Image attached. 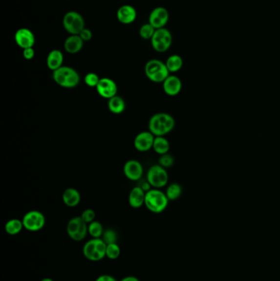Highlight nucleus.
<instances>
[{"label":"nucleus","instance_id":"4c0bfd02","mask_svg":"<svg viewBox=\"0 0 280 281\" xmlns=\"http://www.w3.org/2000/svg\"><path fill=\"white\" fill-rule=\"evenodd\" d=\"M41 281H54L52 279L50 278H44L43 280H42Z\"/></svg>","mask_w":280,"mask_h":281},{"label":"nucleus","instance_id":"f8f14e48","mask_svg":"<svg viewBox=\"0 0 280 281\" xmlns=\"http://www.w3.org/2000/svg\"><path fill=\"white\" fill-rule=\"evenodd\" d=\"M170 19V14L164 7H157L149 16V23L155 29L164 28Z\"/></svg>","mask_w":280,"mask_h":281},{"label":"nucleus","instance_id":"cd10ccee","mask_svg":"<svg viewBox=\"0 0 280 281\" xmlns=\"http://www.w3.org/2000/svg\"><path fill=\"white\" fill-rule=\"evenodd\" d=\"M155 30L156 29L148 22V23L143 24L141 26V28L139 30V34L143 40H151L155 32Z\"/></svg>","mask_w":280,"mask_h":281},{"label":"nucleus","instance_id":"b1692460","mask_svg":"<svg viewBox=\"0 0 280 281\" xmlns=\"http://www.w3.org/2000/svg\"><path fill=\"white\" fill-rule=\"evenodd\" d=\"M166 67L170 72L174 73L181 70L183 66V60L181 56L177 54H172L171 56L168 58L166 62H165Z\"/></svg>","mask_w":280,"mask_h":281},{"label":"nucleus","instance_id":"393cba45","mask_svg":"<svg viewBox=\"0 0 280 281\" xmlns=\"http://www.w3.org/2000/svg\"><path fill=\"white\" fill-rule=\"evenodd\" d=\"M22 220L18 219H9L5 224L4 230L6 233L9 235H17L21 232L23 229Z\"/></svg>","mask_w":280,"mask_h":281},{"label":"nucleus","instance_id":"4468645a","mask_svg":"<svg viewBox=\"0 0 280 281\" xmlns=\"http://www.w3.org/2000/svg\"><path fill=\"white\" fill-rule=\"evenodd\" d=\"M154 137L151 132H142L136 135L134 140V147L138 151L146 152L153 148L154 145Z\"/></svg>","mask_w":280,"mask_h":281},{"label":"nucleus","instance_id":"72a5a7b5","mask_svg":"<svg viewBox=\"0 0 280 281\" xmlns=\"http://www.w3.org/2000/svg\"><path fill=\"white\" fill-rule=\"evenodd\" d=\"M79 36L83 40V42H90V40L92 39V31H90V29L85 27L80 32Z\"/></svg>","mask_w":280,"mask_h":281},{"label":"nucleus","instance_id":"a878e982","mask_svg":"<svg viewBox=\"0 0 280 281\" xmlns=\"http://www.w3.org/2000/svg\"><path fill=\"white\" fill-rule=\"evenodd\" d=\"M183 194L182 186L177 183H172L168 186L165 194L170 201H175L179 198Z\"/></svg>","mask_w":280,"mask_h":281},{"label":"nucleus","instance_id":"ddd939ff","mask_svg":"<svg viewBox=\"0 0 280 281\" xmlns=\"http://www.w3.org/2000/svg\"><path fill=\"white\" fill-rule=\"evenodd\" d=\"M15 42L18 46L22 49H27L31 48L35 45L36 43V37L33 32L28 28H20L16 31Z\"/></svg>","mask_w":280,"mask_h":281},{"label":"nucleus","instance_id":"c9c22d12","mask_svg":"<svg viewBox=\"0 0 280 281\" xmlns=\"http://www.w3.org/2000/svg\"><path fill=\"white\" fill-rule=\"evenodd\" d=\"M117 281L115 278H113V276H109V275H102V276H99L96 281Z\"/></svg>","mask_w":280,"mask_h":281},{"label":"nucleus","instance_id":"9d476101","mask_svg":"<svg viewBox=\"0 0 280 281\" xmlns=\"http://www.w3.org/2000/svg\"><path fill=\"white\" fill-rule=\"evenodd\" d=\"M23 226L26 230L31 232H37L42 230L45 225V217L39 211H31L25 214L22 218Z\"/></svg>","mask_w":280,"mask_h":281},{"label":"nucleus","instance_id":"9b49d317","mask_svg":"<svg viewBox=\"0 0 280 281\" xmlns=\"http://www.w3.org/2000/svg\"><path fill=\"white\" fill-rule=\"evenodd\" d=\"M95 89L101 97L108 100L113 98L118 94V86L111 78H101Z\"/></svg>","mask_w":280,"mask_h":281},{"label":"nucleus","instance_id":"1a4fd4ad","mask_svg":"<svg viewBox=\"0 0 280 281\" xmlns=\"http://www.w3.org/2000/svg\"><path fill=\"white\" fill-rule=\"evenodd\" d=\"M67 233L70 238L74 241H83L88 234V225L81 216L73 217L67 224Z\"/></svg>","mask_w":280,"mask_h":281},{"label":"nucleus","instance_id":"c756f323","mask_svg":"<svg viewBox=\"0 0 280 281\" xmlns=\"http://www.w3.org/2000/svg\"><path fill=\"white\" fill-rule=\"evenodd\" d=\"M101 238L103 239L104 242H106L107 245H108V244H112V243H117L118 235L114 230H112V229H108V230L104 231Z\"/></svg>","mask_w":280,"mask_h":281},{"label":"nucleus","instance_id":"c85d7f7f","mask_svg":"<svg viewBox=\"0 0 280 281\" xmlns=\"http://www.w3.org/2000/svg\"><path fill=\"white\" fill-rule=\"evenodd\" d=\"M121 249L118 246V243H112L107 245L106 248V258H108L110 260H115L120 256Z\"/></svg>","mask_w":280,"mask_h":281},{"label":"nucleus","instance_id":"f03ea898","mask_svg":"<svg viewBox=\"0 0 280 281\" xmlns=\"http://www.w3.org/2000/svg\"><path fill=\"white\" fill-rule=\"evenodd\" d=\"M53 79L58 85L68 89L77 87L81 81L79 73L74 68L67 66H62L54 71Z\"/></svg>","mask_w":280,"mask_h":281},{"label":"nucleus","instance_id":"412c9836","mask_svg":"<svg viewBox=\"0 0 280 281\" xmlns=\"http://www.w3.org/2000/svg\"><path fill=\"white\" fill-rule=\"evenodd\" d=\"M63 201L68 207H77L81 201V194L77 189L68 188L63 194Z\"/></svg>","mask_w":280,"mask_h":281},{"label":"nucleus","instance_id":"6ab92c4d","mask_svg":"<svg viewBox=\"0 0 280 281\" xmlns=\"http://www.w3.org/2000/svg\"><path fill=\"white\" fill-rule=\"evenodd\" d=\"M146 192L141 187H135L131 189L129 196V202L130 207L132 208H140L145 204Z\"/></svg>","mask_w":280,"mask_h":281},{"label":"nucleus","instance_id":"dca6fc26","mask_svg":"<svg viewBox=\"0 0 280 281\" xmlns=\"http://www.w3.org/2000/svg\"><path fill=\"white\" fill-rule=\"evenodd\" d=\"M182 88H183L182 81L175 75H170L166 78V80L163 83V89L168 96H177L181 92Z\"/></svg>","mask_w":280,"mask_h":281},{"label":"nucleus","instance_id":"f257e3e1","mask_svg":"<svg viewBox=\"0 0 280 281\" xmlns=\"http://www.w3.org/2000/svg\"><path fill=\"white\" fill-rule=\"evenodd\" d=\"M174 127L175 119L167 113H158L150 119L149 131L154 137H165L172 132Z\"/></svg>","mask_w":280,"mask_h":281},{"label":"nucleus","instance_id":"e433bc0d","mask_svg":"<svg viewBox=\"0 0 280 281\" xmlns=\"http://www.w3.org/2000/svg\"><path fill=\"white\" fill-rule=\"evenodd\" d=\"M120 281H139L138 278H136L135 276H126V277H124L123 280H121Z\"/></svg>","mask_w":280,"mask_h":281},{"label":"nucleus","instance_id":"423d86ee","mask_svg":"<svg viewBox=\"0 0 280 281\" xmlns=\"http://www.w3.org/2000/svg\"><path fill=\"white\" fill-rule=\"evenodd\" d=\"M63 26L70 35H79L86 27L85 20L79 13L76 11H69L64 16Z\"/></svg>","mask_w":280,"mask_h":281},{"label":"nucleus","instance_id":"4be33fe9","mask_svg":"<svg viewBox=\"0 0 280 281\" xmlns=\"http://www.w3.org/2000/svg\"><path fill=\"white\" fill-rule=\"evenodd\" d=\"M108 108L111 113L114 114H120L125 110L126 103L122 97L115 96L113 98L108 100Z\"/></svg>","mask_w":280,"mask_h":281},{"label":"nucleus","instance_id":"473e14b6","mask_svg":"<svg viewBox=\"0 0 280 281\" xmlns=\"http://www.w3.org/2000/svg\"><path fill=\"white\" fill-rule=\"evenodd\" d=\"M81 218L83 219V221L89 224L91 222L94 221L95 219V212L92 209H86L81 215Z\"/></svg>","mask_w":280,"mask_h":281},{"label":"nucleus","instance_id":"39448f33","mask_svg":"<svg viewBox=\"0 0 280 281\" xmlns=\"http://www.w3.org/2000/svg\"><path fill=\"white\" fill-rule=\"evenodd\" d=\"M107 244L102 238H92L83 246V255L88 260L99 261L106 257Z\"/></svg>","mask_w":280,"mask_h":281},{"label":"nucleus","instance_id":"a211bd4d","mask_svg":"<svg viewBox=\"0 0 280 281\" xmlns=\"http://www.w3.org/2000/svg\"><path fill=\"white\" fill-rule=\"evenodd\" d=\"M83 45L84 42L79 35H70L67 39L65 40L64 44L66 52L71 54L79 53L83 49Z\"/></svg>","mask_w":280,"mask_h":281},{"label":"nucleus","instance_id":"6e6552de","mask_svg":"<svg viewBox=\"0 0 280 281\" xmlns=\"http://www.w3.org/2000/svg\"><path fill=\"white\" fill-rule=\"evenodd\" d=\"M151 41L152 47L155 51L164 53L167 51L172 45V34L165 27L156 29Z\"/></svg>","mask_w":280,"mask_h":281},{"label":"nucleus","instance_id":"bb28decb","mask_svg":"<svg viewBox=\"0 0 280 281\" xmlns=\"http://www.w3.org/2000/svg\"><path fill=\"white\" fill-rule=\"evenodd\" d=\"M103 225L99 221L91 222L88 224V234L93 238H101L104 234Z\"/></svg>","mask_w":280,"mask_h":281},{"label":"nucleus","instance_id":"f3484780","mask_svg":"<svg viewBox=\"0 0 280 281\" xmlns=\"http://www.w3.org/2000/svg\"><path fill=\"white\" fill-rule=\"evenodd\" d=\"M137 13L133 6L125 4L118 8L117 11V19L119 22L129 25L135 22Z\"/></svg>","mask_w":280,"mask_h":281},{"label":"nucleus","instance_id":"0eeeda50","mask_svg":"<svg viewBox=\"0 0 280 281\" xmlns=\"http://www.w3.org/2000/svg\"><path fill=\"white\" fill-rule=\"evenodd\" d=\"M147 180L154 189H162L167 185L169 181V174L166 169L161 165H153L147 172Z\"/></svg>","mask_w":280,"mask_h":281},{"label":"nucleus","instance_id":"20e7f679","mask_svg":"<svg viewBox=\"0 0 280 281\" xmlns=\"http://www.w3.org/2000/svg\"><path fill=\"white\" fill-rule=\"evenodd\" d=\"M145 73L150 81L154 83H163L170 75L165 63L159 60H149L145 65Z\"/></svg>","mask_w":280,"mask_h":281},{"label":"nucleus","instance_id":"5701e85b","mask_svg":"<svg viewBox=\"0 0 280 281\" xmlns=\"http://www.w3.org/2000/svg\"><path fill=\"white\" fill-rule=\"evenodd\" d=\"M153 149L159 155H162L167 154L170 151V142L165 137H155L154 145H153Z\"/></svg>","mask_w":280,"mask_h":281},{"label":"nucleus","instance_id":"2f4dec72","mask_svg":"<svg viewBox=\"0 0 280 281\" xmlns=\"http://www.w3.org/2000/svg\"><path fill=\"white\" fill-rule=\"evenodd\" d=\"M174 164V158L171 154H165V155H160L159 159V165H161L162 167L168 169V168L172 167Z\"/></svg>","mask_w":280,"mask_h":281},{"label":"nucleus","instance_id":"f704fd0d","mask_svg":"<svg viewBox=\"0 0 280 281\" xmlns=\"http://www.w3.org/2000/svg\"><path fill=\"white\" fill-rule=\"evenodd\" d=\"M23 57L25 60H31L35 57V54H36V52H35V49H33V47L31 48H27V49H23Z\"/></svg>","mask_w":280,"mask_h":281},{"label":"nucleus","instance_id":"aec40b11","mask_svg":"<svg viewBox=\"0 0 280 281\" xmlns=\"http://www.w3.org/2000/svg\"><path fill=\"white\" fill-rule=\"evenodd\" d=\"M64 63V54L59 49H53L49 52L46 59L47 67L51 71L59 69L63 66Z\"/></svg>","mask_w":280,"mask_h":281},{"label":"nucleus","instance_id":"7c9ffc66","mask_svg":"<svg viewBox=\"0 0 280 281\" xmlns=\"http://www.w3.org/2000/svg\"><path fill=\"white\" fill-rule=\"evenodd\" d=\"M100 80H101V78L95 72H89L86 75L85 78H84V82H85L86 84L90 87H96Z\"/></svg>","mask_w":280,"mask_h":281},{"label":"nucleus","instance_id":"7ed1b4c3","mask_svg":"<svg viewBox=\"0 0 280 281\" xmlns=\"http://www.w3.org/2000/svg\"><path fill=\"white\" fill-rule=\"evenodd\" d=\"M169 198L164 192L158 189H151L146 194L145 206L150 212L159 214L167 208Z\"/></svg>","mask_w":280,"mask_h":281},{"label":"nucleus","instance_id":"2eb2a0df","mask_svg":"<svg viewBox=\"0 0 280 281\" xmlns=\"http://www.w3.org/2000/svg\"><path fill=\"white\" fill-rule=\"evenodd\" d=\"M124 173L129 180L137 181L143 175V167L137 160H128L124 166Z\"/></svg>","mask_w":280,"mask_h":281}]
</instances>
